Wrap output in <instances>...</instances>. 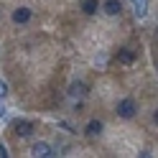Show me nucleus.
I'll return each mask as SVG.
<instances>
[{
  "label": "nucleus",
  "mask_w": 158,
  "mask_h": 158,
  "mask_svg": "<svg viewBox=\"0 0 158 158\" xmlns=\"http://www.w3.org/2000/svg\"><path fill=\"white\" fill-rule=\"evenodd\" d=\"M69 94L72 97H84L87 94V84L84 82H72L69 84Z\"/></svg>",
  "instance_id": "39448f33"
},
{
  "label": "nucleus",
  "mask_w": 158,
  "mask_h": 158,
  "mask_svg": "<svg viewBox=\"0 0 158 158\" xmlns=\"http://www.w3.org/2000/svg\"><path fill=\"white\" fill-rule=\"evenodd\" d=\"M153 120H156V123H158V110H156V115H153Z\"/></svg>",
  "instance_id": "4468645a"
},
{
  "label": "nucleus",
  "mask_w": 158,
  "mask_h": 158,
  "mask_svg": "<svg viewBox=\"0 0 158 158\" xmlns=\"http://www.w3.org/2000/svg\"><path fill=\"white\" fill-rule=\"evenodd\" d=\"M13 21L15 23H28L31 21V8H18V10H13Z\"/></svg>",
  "instance_id": "20e7f679"
},
{
  "label": "nucleus",
  "mask_w": 158,
  "mask_h": 158,
  "mask_svg": "<svg viewBox=\"0 0 158 158\" xmlns=\"http://www.w3.org/2000/svg\"><path fill=\"white\" fill-rule=\"evenodd\" d=\"M13 130H15V135L28 138V135L33 133V123H28V120H18V123H13Z\"/></svg>",
  "instance_id": "f03ea898"
},
{
  "label": "nucleus",
  "mask_w": 158,
  "mask_h": 158,
  "mask_svg": "<svg viewBox=\"0 0 158 158\" xmlns=\"http://www.w3.org/2000/svg\"><path fill=\"white\" fill-rule=\"evenodd\" d=\"M0 158H8V148H5L3 143H0Z\"/></svg>",
  "instance_id": "f8f14e48"
},
{
  "label": "nucleus",
  "mask_w": 158,
  "mask_h": 158,
  "mask_svg": "<svg viewBox=\"0 0 158 158\" xmlns=\"http://www.w3.org/2000/svg\"><path fill=\"white\" fill-rule=\"evenodd\" d=\"M82 10H84L87 15H94L97 10H100V3H97V0H84V3H82Z\"/></svg>",
  "instance_id": "6e6552de"
},
{
  "label": "nucleus",
  "mask_w": 158,
  "mask_h": 158,
  "mask_svg": "<svg viewBox=\"0 0 158 158\" xmlns=\"http://www.w3.org/2000/svg\"><path fill=\"white\" fill-rule=\"evenodd\" d=\"M84 133H87V135H92V138H94V135H100V133H102V123H100V120H89V123H87V130H84Z\"/></svg>",
  "instance_id": "0eeeda50"
},
{
  "label": "nucleus",
  "mask_w": 158,
  "mask_h": 158,
  "mask_svg": "<svg viewBox=\"0 0 158 158\" xmlns=\"http://www.w3.org/2000/svg\"><path fill=\"white\" fill-rule=\"evenodd\" d=\"M33 156L48 158V156H54V151H51V145H48V143H36V145H33Z\"/></svg>",
  "instance_id": "7ed1b4c3"
},
{
  "label": "nucleus",
  "mask_w": 158,
  "mask_h": 158,
  "mask_svg": "<svg viewBox=\"0 0 158 158\" xmlns=\"http://www.w3.org/2000/svg\"><path fill=\"white\" fill-rule=\"evenodd\" d=\"M8 94V84L3 82V79H0V100H3V97Z\"/></svg>",
  "instance_id": "9b49d317"
},
{
  "label": "nucleus",
  "mask_w": 158,
  "mask_h": 158,
  "mask_svg": "<svg viewBox=\"0 0 158 158\" xmlns=\"http://www.w3.org/2000/svg\"><path fill=\"white\" fill-rule=\"evenodd\" d=\"M117 61H120V64H133V61H135V54L127 51V48H123V51L117 54Z\"/></svg>",
  "instance_id": "9d476101"
},
{
  "label": "nucleus",
  "mask_w": 158,
  "mask_h": 158,
  "mask_svg": "<svg viewBox=\"0 0 158 158\" xmlns=\"http://www.w3.org/2000/svg\"><path fill=\"white\" fill-rule=\"evenodd\" d=\"M120 10H123L120 0H107V3H105V13L107 15H120Z\"/></svg>",
  "instance_id": "423d86ee"
},
{
  "label": "nucleus",
  "mask_w": 158,
  "mask_h": 158,
  "mask_svg": "<svg viewBox=\"0 0 158 158\" xmlns=\"http://www.w3.org/2000/svg\"><path fill=\"white\" fill-rule=\"evenodd\" d=\"M5 115V107H3V102H0V117H3Z\"/></svg>",
  "instance_id": "ddd939ff"
},
{
  "label": "nucleus",
  "mask_w": 158,
  "mask_h": 158,
  "mask_svg": "<svg viewBox=\"0 0 158 158\" xmlns=\"http://www.w3.org/2000/svg\"><path fill=\"white\" fill-rule=\"evenodd\" d=\"M117 115L120 117H125V120H130V117L135 115V102L127 97V100H123L120 105H117Z\"/></svg>",
  "instance_id": "f257e3e1"
},
{
  "label": "nucleus",
  "mask_w": 158,
  "mask_h": 158,
  "mask_svg": "<svg viewBox=\"0 0 158 158\" xmlns=\"http://www.w3.org/2000/svg\"><path fill=\"white\" fill-rule=\"evenodd\" d=\"M133 5H135V15L138 18H143L148 13V0H133Z\"/></svg>",
  "instance_id": "1a4fd4ad"
}]
</instances>
